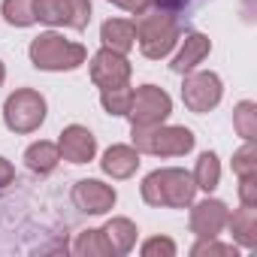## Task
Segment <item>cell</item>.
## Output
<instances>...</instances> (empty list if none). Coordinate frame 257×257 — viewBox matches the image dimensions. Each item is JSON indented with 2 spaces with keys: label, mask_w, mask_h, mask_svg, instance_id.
Returning a JSON list of instances; mask_svg holds the SVG:
<instances>
[{
  "label": "cell",
  "mask_w": 257,
  "mask_h": 257,
  "mask_svg": "<svg viewBox=\"0 0 257 257\" xmlns=\"http://www.w3.org/2000/svg\"><path fill=\"white\" fill-rule=\"evenodd\" d=\"M194 197H197L194 176L179 167H164L143 179V200L155 209H188Z\"/></svg>",
  "instance_id": "obj_1"
},
{
  "label": "cell",
  "mask_w": 257,
  "mask_h": 257,
  "mask_svg": "<svg viewBox=\"0 0 257 257\" xmlns=\"http://www.w3.org/2000/svg\"><path fill=\"white\" fill-rule=\"evenodd\" d=\"M134 28H137L140 52L149 61L167 58L176 49V43H179V22H176V13L167 10V7H158L155 4L152 10H146L143 16H137Z\"/></svg>",
  "instance_id": "obj_2"
},
{
  "label": "cell",
  "mask_w": 257,
  "mask_h": 257,
  "mask_svg": "<svg viewBox=\"0 0 257 257\" xmlns=\"http://www.w3.org/2000/svg\"><path fill=\"white\" fill-rule=\"evenodd\" d=\"M31 64L37 70H46V73H64V70H79L88 58V49L82 43H73V40H64L61 34L55 31H46L40 34L31 49Z\"/></svg>",
  "instance_id": "obj_3"
},
{
  "label": "cell",
  "mask_w": 257,
  "mask_h": 257,
  "mask_svg": "<svg viewBox=\"0 0 257 257\" xmlns=\"http://www.w3.org/2000/svg\"><path fill=\"white\" fill-rule=\"evenodd\" d=\"M134 149L140 155H155V158H185L194 149V134L179 124L134 127Z\"/></svg>",
  "instance_id": "obj_4"
},
{
  "label": "cell",
  "mask_w": 257,
  "mask_h": 257,
  "mask_svg": "<svg viewBox=\"0 0 257 257\" xmlns=\"http://www.w3.org/2000/svg\"><path fill=\"white\" fill-rule=\"evenodd\" d=\"M46 121V97L34 88H19L4 103V124L13 134H34Z\"/></svg>",
  "instance_id": "obj_5"
},
{
  "label": "cell",
  "mask_w": 257,
  "mask_h": 257,
  "mask_svg": "<svg viewBox=\"0 0 257 257\" xmlns=\"http://www.w3.org/2000/svg\"><path fill=\"white\" fill-rule=\"evenodd\" d=\"M170 112H173V97L158 85H143L134 91L127 118H131V127H155L164 124Z\"/></svg>",
  "instance_id": "obj_6"
},
{
  "label": "cell",
  "mask_w": 257,
  "mask_h": 257,
  "mask_svg": "<svg viewBox=\"0 0 257 257\" xmlns=\"http://www.w3.org/2000/svg\"><path fill=\"white\" fill-rule=\"evenodd\" d=\"M221 94H224V85L218 79V73L212 70H200V73H185V85H182V100L191 112L203 115V112H212L218 103H221Z\"/></svg>",
  "instance_id": "obj_7"
},
{
  "label": "cell",
  "mask_w": 257,
  "mask_h": 257,
  "mask_svg": "<svg viewBox=\"0 0 257 257\" xmlns=\"http://www.w3.org/2000/svg\"><path fill=\"white\" fill-rule=\"evenodd\" d=\"M91 82L103 91V88H118L131 82V61L121 52L112 49H100L91 58Z\"/></svg>",
  "instance_id": "obj_8"
},
{
  "label": "cell",
  "mask_w": 257,
  "mask_h": 257,
  "mask_svg": "<svg viewBox=\"0 0 257 257\" xmlns=\"http://www.w3.org/2000/svg\"><path fill=\"white\" fill-rule=\"evenodd\" d=\"M70 197H73L76 209L85 212V215H106L115 206V200H118L115 188L103 185L100 179H82V182H76Z\"/></svg>",
  "instance_id": "obj_9"
},
{
  "label": "cell",
  "mask_w": 257,
  "mask_h": 257,
  "mask_svg": "<svg viewBox=\"0 0 257 257\" xmlns=\"http://www.w3.org/2000/svg\"><path fill=\"white\" fill-rule=\"evenodd\" d=\"M227 203L215 200V197H206L203 203H197L191 209V233L197 239H218L221 230L227 227Z\"/></svg>",
  "instance_id": "obj_10"
},
{
  "label": "cell",
  "mask_w": 257,
  "mask_h": 257,
  "mask_svg": "<svg viewBox=\"0 0 257 257\" xmlns=\"http://www.w3.org/2000/svg\"><path fill=\"white\" fill-rule=\"evenodd\" d=\"M58 152H61V158L70 161V164H88V161H94V155H97V140H94V134L88 131V127L70 124V127H64V131H61Z\"/></svg>",
  "instance_id": "obj_11"
},
{
  "label": "cell",
  "mask_w": 257,
  "mask_h": 257,
  "mask_svg": "<svg viewBox=\"0 0 257 257\" xmlns=\"http://www.w3.org/2000/svg\"><path fill=\"white\" fill-rule=\"evenodd\" d=\"M100 170L112 179H131L140 170V152L134 146H109L100 161Z\"/></svg>",
  "instance_id": "obj_12"
},
{
  "label": "cell",
  "mask_w": 257,
  "mask_h": 257,
  "mask_svg": "<svg viewBox=\"0 0 257 257\" xmlns=\"http://www.w3.org/2000/svg\"><path fill=\"white\" fill-rule=\"evenodd\" d=\"M209 52H212V43H209L206 34H188L185 43H182V49H179V55L173 58L170 70L179 73V76H185V73L197 70V64H203V58H206Z\"/></svg>",
  "instance_id": "obj_13"
},
{
  "label": "cell",
  "mask_w": 257,
  "mask_h": 257,
  "mask_svg": "<svg viewBox=\"0 0 257 257\" xmlns=\"http://www.w3.org/2000/svg\"><path fill=\"white\" fill-rule=\"evenodd\" d=\"M100 40H103V49L127 55L137 46V28H134V22H127V19H109L100 28Z\"/></svg>",
  "instance_id": "obj_14"
},
{
  "label": "cell",
  "mask_w": 257,
  "mask_h": 257,
  "mask_svg": "<svg viewBox=\"0 0 257 257\" xmlns=\"http://www.w3.org/2000/svg\"><path fill=\"white\" fill-rule=\"evenodd\" d=\"M100 230H103L112 254H131L134 245H137V233H140L131 218H109Z\"/></svg>",
  "instance_id": "obj_15"
},
{
  "label": "cell",
  "mask_w": 257,
  "mask_h": 257,
  "mask_svg": "<svg viewBox=\"0 0 257 257\" xmlns=\"http://www.w3.org/2000/svg\"><path fill=\"white\" fill-rule=\"evenodd\" d=\"M227 227H230L233 239L242 248H254L257 245V206H245L242 203V209L227 215Z\"/></svg>",
  "instance_id": "obj_16"
},
{
  "label": "cell",
  "mask_w": 257,
  "mask_h": 257,
  "mask_svg": "<svg viewBox=\"0 0 257 257\" xmlns=\"http://www.w3.org/2000/svg\"><path fill=\"white\" fill-rule=\"evenodd\" d=\"M25 164H28V170H31V173H37V176H49V173H55V170H58V164H61L58 143L40 140V143L28 146V152H25Z\"/></svg>",
  "instance_id": "obj_17"
},
{
  "label": "cell",
  "mask_w": 257,
  "mask_h": 257,
  "mask_svg": "<svg viewBox=\"0 0 257 257\" xmlns=\"http://www.w3.org/2000/svg\"><path fill=\"white\" fill-rule=\"evenodd\" d=\"M194 185L200 188V191H206V194H212L215 188H218V182H221V164H218V155L215 152H203L200 158H197V167H194Z\"/></svg>",
  "instance_id": "obj_18"
},
{
  "label": "cell",
  "mask_w": 257,
  "mask_h": 257,
  "mask_svg": "<svg viewBox=\"0 0 257 257\" xmlns=\"http://www.w3.org/2000/svg\"><path fill=\"white\" fill-rule=\"evenodd\" d=\"M73 251L79 257H115L112 248H109V242H106V236H103V230H85V233H79V239L73 242Z\"/></svg>",
  "instance_id": "obj_19"
},
{
  "label": "cell",
  "mask_w": 257,
  "mask_h": 257,
  "mask_svg": "<svg viewBox=\"0 0 257 257\" xmlns=\"http://www.w3.org/2000/svg\"><path fill=\"white\" fill-rule=\"evenodd\" d=\"M34 16L43 25H70V4L67 0H34Z\"/></svg>",
  "instance_id": "obj_20"
},
{
  "label": "cell",
  "mask_w": 257,
  "mask_h": 257,
  "mask_svg": "<svg viewBox=\"0 0 257 257\" xmlns=\"http://www.w3.org/2000/svg\"><path fill=\"white\" fill-rule=\"evenodd\" d=\"M134 100V88L131 85H118V88H103L100 91V103L109 115H127Z\"/></svg>",
  "instance_id": "obj_21"
},
{
  "label": "cell",
  "mask_w": 257,
  "mask_h": 257,
  "mask_svg": "<svg viewBox=\"0 0 257 257\" xmlns=\"http://www.w3.org/2000/svg\"><path fill=\"white\" fill-rule=\"evenodd\" d=\"M233 127H236V134L242 140H254L257 137V103L242 100L233 109Z\"/></svg>",
  "instance_id": "obj_22"
},
{
  "label": "cell",
  "mask_w": 257,
  "mask_h": 257,
  "mask_svg": "<svg viewBox=\"0 0 257 257\" xmlns=\"http://www.w3.org/2000/svg\"><path fill=\"white\" fill-rule=\"evenodd\" d=\"M4 19H7V25H13V28H31L34 22H37V16H34V0H4Z\"/></svg>",
  "instance_id": "obj_23"
},
{
  "label": "cell",
  "mask_w": 257,
  "mask_h": 257,
  "mask_svg": "<svg viewBox=\"0 0 257 257\" xmlns=\"http://www.w3.org/2000/svg\"><path fill=\"white\" fill-rule=\"evenodd\" d=\"M233 173L242 179V176H257V149H254V140H245V146L233 155Z\"/></svg>",
  "instance_id": "obj_24"
},
{
  "label": "cell",
  "mask_w": 257,
  "mask_h": 257,
  "mask_svg": "<svg viewBox=\"0 0 257 257\" xmlns=\"http://www.w3.org/2000/svg\"><path fill=\"white\" fill-rule=\"evenodd\" d=\"M140 251L143 257H176V242L167 236H155V239H146Z\"/></svg>",
  "instance_id": "obj_25"
},
{
  "label": "cell",
  "mask_w": 257,
  "mask_h": 257,
  "mask_svg": "<svg viewBox=\"0 0 257 257\" xmlns=\"http://www.w3.org/2000/svg\"><path fill=\"white\" fill-rule=\"evenodd\" d=\"M70 4V25L73 31H85L91 22V0H67Z\"/></svg>",
  "instance_id": "obj_26"
},
{
  "label": "cell",
  "mask_w": 257,
  "mask_h": 257,
  "mask_svg": "<svg viewBox=\"0 0 257 257\" xmlns=\"http://www.w3.org/2000/svg\"><path fill=\"white\" fill-rule=\"evenodd\" d=\"M194 257H203V254H215V257H236V248L233 245H221L215 239H200L194 248H191Z\"/></svg>",
  "instance_id": "obj_27"
},
{
  "label": "cell",
  "mask_w": 257,
  "mask_h": 257,
  "mask_svg": "<svg viewBox=\"0 0 257 257\" xmlns=\"http://www.w3.org/2000/svg\"><path fill=\"white\" fill-rule=\"evenodd\" d=\"M239 200L245 206H257V176H242L239 179Z\"/></svg>",
  "instance_id": "obj_28"
},
{
  "label": "cell",
  "mask_w": 257,
  "mask_h": 257,
  "mask_svg": "<svg viewBox=\"0 0 257 257\" xmlns=\"http://www.w3.org/2000/svg\"><path fill=\"white\" fill-rule=\"evenodd\" d=\"M115 4L121 10H127V13H134V16H143L146 10H152L158 4V0H115Z\"/></svg>",
  "instance_id": "obj_29"
},
{
  "label": "cell",
  "mask_w": 257,
  "mask_h": 257,
  "mask_svg": "<svg viewBox=\"0 0 257 257\" xmlns=\"http://www.w3.org/2000/svg\"><path fill=\"white\" fill-rule=\"evenodd\" d=\"M13 179H16V167H13L7 158H0V188L13 185Z\"/></svg>",
  "instance_id": "obj_30"
},
{
  "label": "cell",
  "mask_w": 257,
  "mask_h": 257,
  "mask_svg": "<svg viewBox=\"0 0 257 257\" xmlns=\"http://www.w3.org/2000/svg\"><path fill=\"white\" fill-rule=\"evenodd\" d=\"M185 4H188V0H158V7H167V10H173V13H176L179 7H185Z\"/></svg>",
  "instance_id": "obj_31"
},
{
  "label": "cell",
  "mask_w": 257,
  "mask_h": 257,
  "mask_svg": "<svg viewBox=\"0 0 257 257\" xmlns=\"http://www.w3.org/2000/svg\"><path fill=\"white\" fill-rule=\"evenodd\" d=\"M4 79H7V67H4V61H0V85H4Z\"/></svg>",
  "instance_id": "obj_32"
},
{
  "label": "cell",
  "mask_w": 257,
  "mask_h": 257,
  "mask_svg": "<svg viewBox=\"0 0 257 257\" xmlns=\"http://www.w3.org/2000/svg\"><path fill=\"white\" fill-rule=\"evenodd\" d=\"M112 4H115V0H112Z\"/></svg>",
  "instance_id": "obj_33"
}]
</instances>
